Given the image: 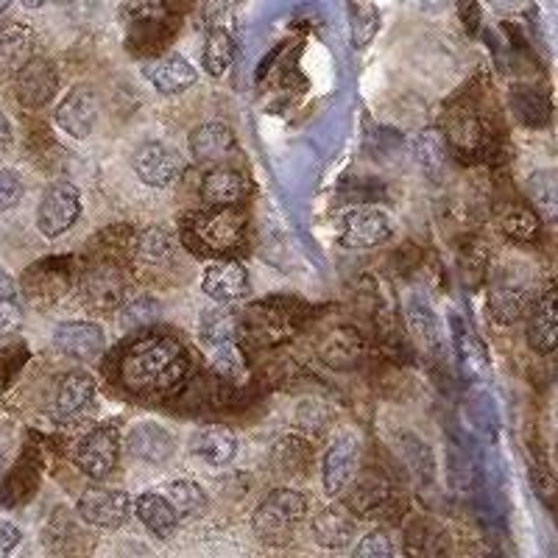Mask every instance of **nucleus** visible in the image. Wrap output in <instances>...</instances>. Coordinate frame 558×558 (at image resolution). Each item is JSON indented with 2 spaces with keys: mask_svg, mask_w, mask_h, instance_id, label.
I'll use <instances>...</instances> for the list:
<instances>
[{
  "mask_svg": "<svg viewBox=\"0 0 558 558\" xmlns=\"http://www.w3.org/2000/svg\"><path fill=\"white\" fill-rule=\"evenodd\" d=\"M191 355L179 338L143 336L123 349L118 377L140 400H168L191 380Z\"/></svg>",
  "mask_w": 558,
  "mask_h": 558,
  "instance_id": "obj_1",
  "label": "nucleus"
},
{
  "mask_svg": "<svg viewBox=\"0 0 558 558\" xmlns=\"http://www.w3.org/2000/svg\"><path fill=\"white\" fill-rule=\"evenodd\" d=\"M307 511H311V502H307L302 492H296V488H277L254 511V536L263 545L271 547L291 545L299 525L307 520Z\"/></svg>",
  "mask_w": 558,
  "mask_h": 558,
  "instance_id": "obj_2",
  "label": "nucleus"
},
{
  "mask_svg": "<svg viewBox=\"0 0 558 558\" xmlns=\"http://www.w3.org/2000/svg\"><path fill=\"white\" fill-rule=\"evenodd\" d=\"M198 341L209 366L223 380H243V361L238 352V322L227 305L207 307L198 318Z\"/></svg>",
  "mask_w": 558,
  "mask_h": 558,
  "instance_id": "obj_3",
  "label": "nucleus"
},
{
  "mask_svg": "<svg viewBox=\"0 0 558 558\" xmlns=\"http://www.w3.org/2000/svg\"><path fill=\"white\" fill-rule=\"evenodd\" d=\"M393 218L380 204H357L347 209L338 227V243L347 248H377L391 241Z\"/></svg>",
  "mask_w": 558,
  "mask_h": 558,
  "instance_id": "obj_4",
  "label": "nucleus"
},
{
  "mask_svg": "<svg viewBox=\"0 0 558 558\" xmlns=\"http://www.w3.org/2000/svg\"><path fill=\"white\" fill-rule=\"evenodd\" d=\"M82 218V193L73 182H53L37 204V229L48 241H57Z\"/></svg>",
  "mask_w": 558,
  "mask_h": 558,
  "instance_id": "obj_5",
  "label": "nucleus"
},
{
  "mask_svg": "<svg viewBox=\"0 0 558 558\" xmlns=\"http://www.w3.org/2000/svg\"><path fill=\"white\" fill-rule=\"evenodd\" d=\"M246 213L238 204H232V207H213L209 213L198 216L196 227H193V235H196V241L207 252L227 254L235 252L243 243V238H246Z\"/></svg>",
  "mask_w": 558,
  "mask_h": 558,
  "instance_id": "obj_6",
  "label": "nucleus"
},
{
  "mask_svg": "<svg viewBox=\"0 0 558 558\" xmlns=\"http://www.w3.org/2000/svg\"><path fill=\"white\" fill-rule=\"evenodd\" d=\"M98 118H101V98H98V93L89 84L70 87L62 96V101L57 104V112H53L57 126L73 140L93 137Z\"/></svg>",
  "mask_w": 558,
  "mask_h": 558,
  "instance_id": "obj_7",
  "label": "nucleus"
},
{
  "mask_svg": "<svg viewBox=\"0 0 558 558\" xmlns=\"http://www.w3.org/2000/svg\"><path fill=\"white\" fill-rule=\"evenodd\" d=\"M132 168L137 179L151 191H166L171 184H177L184 173V157L171 148L168 143H143L134 151Z\"/></svg>",
  "mask_w": 558,
  "mask_h": 558,
  "instance_id": "obj_8",
  "label": "nucleus"
},
{
  "mask_svg": "<svg viewBox=\"0 0 558 558\" xmlns=\"http://www.w3.org/2000/svg\"><path fill=\"white\" fill-rule=\"evenodd\" d=\"M73 461H76V466L87 477L104 481V477L112 475L118 461H121V436H118L114 427H96V430H89L76 445Z\"/></svg>",
  "mask_w": 558,
  "mask_h": 558,
  "instance_id": "obj_9",
  "label": "nucleus"
},
{
  "mask_svg": "<svg viewBox=\"0 0 558 558\" xmlns=\"http://www.w3.org/2000/svg\"><path fill=\"white\" fill-rule=\"evenodd\" d=\"M76 508L78 517L87 525L104 527V531H118L132 517V497L126 492H118V488L93 486L78 497Z\"/></svg>",
  "mask_w": 558,
  "mask_h": 558,
  "instance_id": "obj_10",
  "label": "nucleus"
},
{
  "mask_svg": "<svg viewBox=\"0 0 558 558\" xmlns=\"http://www.w3.org/2000/svg\"><path fill=\"white\" fill-rule=\"evenodd\" d=\"M59 73L48 57H32L14 73V96L26 109H39L57 96Z\"/></svg>",
  "mask_w": 558,
  "mask_h": 558,
  "instance_id": "obj_11",
  "label": "nucleus"
},
{
  "mask_svg": "<svg viewBox=\"0 0 558 558\" xmlns=\"http://www.w3.org/2000/svg\"><path fill=\"white\" fill-rule=\"evenodd\" d=\"M357 461H361V438L355 433H341L322 461L324 492L330 497H341L349 481L355 477Z\"/></svg>",
  "mask_w": 558,
  "mask_h": 558,
  "instance_id": "obj_12",
  "label": "nucleus"
},
{
  "mask_svg": "<svg viewBox=\"0 0 558 558\" xmlns=\"http://www.w3.org/2000/svg\"><path fill=\"white\" fill-rule=\"evenodd\" d=\"M533 302H536V293L531 291V286L511 274H500L488 288V316L497 324H514L525 318Z\"/></svg>",
  "mask_w": 558,
  "mask_h": 558,
  "instance_id": "obj_13",
  "label": "nucleus"
},
{
  "mask_svg": "<svg viewBox=\"0 0 558 558\" xmlns=\"http://www.w3.org/2000/svg\"><path fill=\"white\" fill-rule=\"evenodd\" d=\"M96 380L87 372H68L53 391L51 413L59 425H73L96 400Z\"/></svg>",
  "mask_w": 558,
  "mask_h": 558,
  "instance_id": "obj_14",
  "label": "nucleus"
},
{
  "mask_svg": "<svg viewBox=\"0 0 558 558\" xmlns=\"http://www.w3.org/2000/svg\"><path fill=\"white\" fill-rule=\"evenodd\" d=\"M343 508L349 514L357 517H375L391 502V486L386 477L375 470L355 472V477L343 488Z\"/></svg>",
  "mask_w": 558,
  "mask_h": 558,
  "instance_id": "obj_15",
  "label": "nucleus"
},
{
  "mask_svg": "<svg viewBox=\"0 0 558 558\" xmlns=\"http://www.w3.org/2000/svg\"><path fill=\"white\" fill-rule=\"evenodd\" d=\"M143 76L162 96H179L198 82V70L193 68L182 53H166V57H151L143 62Z\"/></svg>",
  "mask_w": 558,
  "mask_h": 558,
  "instance_id": "obj_16",
  "label": "nucleus"
},
{
  "mask_svg": "<svg viewBox=\"0 0 558 558\" xmlns=\"http://www.w3.org/2000/svg\"><path fill=\"white\" fill-rule=\"evenodd\" d=\"M202 291L216 305H232L241 302L248 293V271L238 260H216L209 263L202 274Z\"/></svg>",
  "mask_w": 558,
  "mask_h": 558,
  "instance_id": "obj_17",
  "label": "nucleus"
},
{
  "mask_svg": "<svg viewBox=\"0 0 558 558\" xmlns=\"http://www.w3.org/2000/svg\"><path fill=\"white\" fill-rule=\"evenodd\" d=\"M53 347L73 361H96L107 349V336L96 322H62L53 330Z\"/></svg>",
  "mask_w": 558,
  "mask_h": 558,
  "instance_id": "obj_18",
  "label": "nucleus"
},
{
  "mask_svg": "<svg viewBox=\"0 0 558 558\" xmlns=\"http://www.w3.org/2000/svg\"><path fill=\"white\" fill-rule=\"evenodd\" d=\"M363 352H366L363 336L355 327H349V324L327 332L316 349L318 361L327 368H332V372H352L363 361Z\"/></svg>",
  "mask_w": 558,
  "mask_h": 558,
  "instance_id": "obj_19",
  "label": "nucleus"
},
{
  "mask_svg": "<svg viewBox=\"0 0 558 558\" xmlns=\"http://www.w3.org/2000/svg\"><path fill=\"white\" fill-rule=\"evenodd\" d=\"M527 347L539 355H550L558 343V296L556 288H547L542 296H536L533 307L527 311L525 327Z\"/></svg>",
  "mask_w": 558,
  "mask_h": 558,
  "instance_id": "obj_20",
  "label": "nucleus"
},
{
  "mask_svg": "<svg viewBox=\"0 0 558 558\" xmlns=\"http://www.w3.org/2000/svg\"><path fill=\"white\" fill-rule=\"evenodd\" d=\"M126 450L137 461L159 466V463L171 461L173 452H177V441L168 433V427H162L159 422H137L126 436Z\"/></svg>",
  "mask_w": 558,
  "mask_h": 558,
  "instance_id": "obj_21",
  "label": "nucleus"
},
{
  "mask_svg": "<svg viewBox=\"0 0 558 558\" xmlns=\"http://www.w3.org/2000/svg\"><path fill=\"white\" fill-rule=\"evenodd\" d=\"M447 148H452L461 157H477L488 148V126L481 114L472 109H458L447 118L445 132Z\"/></svg>",
  "mask_w": 558,
  "mask_h": 558,
  "instance_id": "obj_22",
  "label": "nucleus"
},
{
  "mask_svg": "<svg viewBox=\"0 0 558 558\" xmlns=\"http://www.w3.org/2000/svg\"><path fill=\"white\" fill-rule=\"evenodd\" d=\"M187 148L196 166H218L235 148V134L221 121L202 123L187 134Z\"/></svg>",
  "mask_w": 558,
  "mask_h": 558,
  "instance_id": "obj_23",
  "label": "nucleus"
},
{
  "mask_svg": "<svg viewBox=\"0 0 558 558\" xmlns=\"http://www.w3.org/2000/svg\"><path fill=\"white\" fill-rule=\"evenodd\" d=\"M452 347H456V357L458 366H461L463 377H470V380H483L488 375V352L486 343L481 341L475 330H472L470 324L463 322L461 316H452Z\"/></svg>",
  "mask_w": 558,
  "mask_h": 558,
  "instance_id": "obj_24",
  "label": "nucleus"
},
{
  "mask_svg": "<svg viewBox=\"0 0 558 558\" xmlns=\"http://www.w3.org/2000/svg\"><path fill=\"white\" fill-rule=\"evenodd\" d=\"M84 299L98 311H114L126 299V286H123V274L118 266H93L82 279Z\"/></svg>",
  "mask_w": 558,
  "mask_h": 558,
  "instance_id": "obj_25",
  "label": "nucleus"
},
{
  "mask_svg": "<svg viewBox=\"0 0 558 558\" xmlns=\"http://www.w3.org/2000/svg\"><path fill=\"white\" fill-rule=\"evenodd\" d=\"M313 539L327 550H341L355 539V514H349L343 506H327L311 522Z\"/></svg>",
  "mask_w": 558,
  "mask_h": 558,
  "instance_id": "obj_26",
  "label": "nucleus"
},
{
  "mask_svg": "<svg viewBox=\"0 0 558 558\" xmlns=\"http://www.w3.org/2000/svg\"><path fill=\"white\" fill-rule=\"evenodd\" d=\"M238 452V438L229 427L209 425L193 433L191 438V456L198 458L207 466H227L232 463Z\"/></svg>",
  "mask_w": 558,
  "mask_h": 558,
  "instance_id": "obj_27",
  "label": "nucleus"
},
{
  "mask_svg": "<svg viewBox=\"0 0 558 558\" xmlns=\"http://www.w3.org/2000/svg\"><path fill=\"white\" fill-rule=\"evenodd\" d=\"M246 196V177L235 168L213 166L202 179V202L207 207H232Z\"/></svg>",
  "mask_w": 558,
  "mask_h": 558,
  "instance_id": "obj_28",
  "label": "nucleus"
},
{
  "mask_svg": "<svg viewBox=\"0 0 558 558\" xmlns=\"http://www.w3.org/2000/svg\"><path fill=\"white\" fill-rule=\"evenodd\" d=\"M408 558H447L450 556V536L438 522L418 517L405 531Z\"/></svg>",
  "mask_w": 558,
  "mask_h": 558,
  "instance_id": "obj_29",
  "label": "nucleus"
},
{
  "mask_svg": "<svg viewBox=\"0 0 558 558\" xmlns=\"http://www.w3.org/2000/svg\"><path fill=\"white\" fill-rule=\"evenodd\" d=\"M132 508H134V514H137V520L143 522L154 536H159V539H171L173 533H177L179 527L177 511H173L171 502L159 495V492H146V495H140Z\"/></svg>",
  "mask_w": 558,
  "mask_h": 558,
  "instance_id": "obj_30",
  "label": "nucleus"
},
{
  "mask_svg": "<svg viewBox=\"0 0 558 558\" xmlns=\"http://www.w3.org/2000/svg\"><path fill=\"white\" fill-rule=\"evenodd\" d=\"M202 64L213 78L227 76L229 68L235 64V37H232V32H229L223 23H218V26H207Z\"/></svg>",
  "mask_w": 558,
  "mask_h": 558,
  "instance_id": "obj_31",
  "label": "nucleus"
},
{
  "mask_svg": "<svg viewBox=\"0 0 558 558\" xmlns=\"http://www.w3.org/2000/svg\"><path fill=\"white\" fill-rule=\"evenodd\" d=\"M34 45H37V37L26 23L0 26V68L17 73L34 57Z\"/></svg>",
  "mask_w": 558,
  "mask_h": 558,
  "instance_id": "obj_32",
  "label": "nucleus"
},
{
  "mask_svg": "<svg viewBox=\"0 0 558 558\" xmlns=\"http://www.w3.org/2000/svg\"><path fill=\"white\" fill-rule=\"evenodd\" d=\"M405 322L408 330H411L413 341L418 347H425L427 352H438L441 349V327H438L436 313L430 311L422 296H411L405 305Z\"/></svg>",
  "mask_w": 558,
  "mask_h": 558,
  "instance_id": "obj_33",
  "label": "nucleus"
},
{
  "mask_svg": "<svg viewBox=\"0 0 558 558\" xmlns=\"http://www.w3.org/2000/svg\"><path fill=\"white\" fill-rule=\"evenodd\" d=\"M511 112L517 121L527 129H545L550 123V101L533 87H514L511 89Z\"/></svg>",
  "mask_w": 558,
  "mask_h": 558,
  "instance_id": "obj_34",
  "label": "nucleus"
},
{
  "mask_svg": "<svg viewBox=\"0 0 558 558\" xmlns=\"http://www.w3.org/2000/svg\"><path fill=\"white\" fill-rule=\"evenodd\" d=\"M159 495L171 502V508L177 511L179 520H193V517H198L204 508H207V495H204V488L198 486L196 481H187V477H179V481L166 483V488H162Z\"/></svg>",
  "mask_w": 558,
  "mask_h": 558,
  "instance_id": "obj_35",
  "label": "nucleus"
},
{
  "mask_svg": "<svg viewBox=\"0 0 558 558\" xmlns=\"http://www.w3.org/2000/svg\"><path fill=\"white\" fill-rule=\"evenodd\" d=\"M500 229L502 235L511 238L514 243H531L539 238L542 218L527 204H508L500 216Z\"/></svg>",
  "mask_w": 558,
  "mask_h": 558,
  "instance_id": "obj_36",
  "label": "nucleus"
},
{
  "mask_svg": "<svg viewBox=\"0 0 558 558\" xmlns=\"http://www.w3.org/2000/svg\"><path fill=\"white\" fill-rule=\"evenodd\" d=\"M447 154H450V148H447L445 134L438 129H427L413 140V157H416L418 166L425 168L427 177H441V171L447 168Z\"/></svg>",
  "mask_w": 558,
  "mask_h": 558,
  "instance_id": "obj_37",
  "label": "nucleus"
},
{
  "mask_svg": "<svg viewBox=\"0 0 558 558\" xmlns=\"http://www.w3.org/2000/svg\"><path fill=\"white\" fill-rule=\"evenodd\" d=\"M527 198L539 218H556L558 213V179L556 171H536L527 179Z\"/></svg>",
  "mask_w": 558,
  "mask_h": 558,
  "instance_id": "obj_38",
  "label": "nucleus"
},
{
  "mask_svg": "<svg viewBox=\"0 0 558 558\" xmlns=\"http://www.w3.org/2000/svg\"><path fill=\"white\" fill-rule=\"evenodd\" d=\"M171 254L173 235L168 229L151 227L137 238V260L146 263V266H162V263L171 260Z\"/></svg>",
  "mask_w": 558,
  "mask_h": 558,
  "instance_id": "obj_39",
  "label": "nucleus"
},
{
  "mask_svg": "<svg viewBox=\"0 0 558 558\" xmlns=\"http://www.w3.org/2000/svg\"><path fill=\"white\" fill-rule=\"evenodd\" d=\"M159 318V305L151 296H134L123 299L118 305V324L123 330H137V327H148Z\"/></svg>",
  "mask_w": 558,
  "mask_h": 558,
  "instance_id": "obj_40",
  "label": "nucleus"
},
{
  "mask_svg": "<svg viewBox=\"0 0 558 558\" xmlns=\"http://www.w3.org/2000/svg\"><path fill=\"white\" fill-rule=\"evenodd\" d=\"M23 324V299L12 279L0 274V336H12Z\"/></svg>",
  "mask_w": 558,
  "mask_h": 558,
  "instance_id": "obj_41",
  "label": "nucleus"
},
{
  "mask_svg": "<svg viewBox=\"0 0 558 558\" xmlns=\"http://www.w3.org/2000/svg\"><path fill=\"white\" fill-rule=\"evenodd\" d=\"M349 26H352V43L357 48L372 43V37L380 28V14L372 3H352V12H349Z\"/></svg>",
  "mask_w": 558,
  "mask_h": 558,
  "instance_id": "obj_42",
  "label": "nucleus"
},
{
  "mask_svg": "<svg viewBox=\"0 0 558 558\" xmlns=\"http://www.w3.org/2000/svg\"><path fill=\"white\" fill-rule=\"evenodd\" d=\"M274 456H277V466L282 472H302L307 466V458H311V450L302 438L286 436L274 447Z\"/></svg>",
  "mask_w": 558,
  "mask_h": 558,
  "instance_id": "obj_43",
  "label": "nucleus"
},
{
  "mask_svg": "<svg viewBox=\"0 0 558 558\" xmlns=\"http://www.w3.org/2000/svg\"><path fill=\"white\" fill-rule=\"evenodd\" d=\"M400 447H402V458L408 461V466H411V470L416 472L418 477L427 475V481H430V477H433V456H430V450H427V445H422L416 436L405 433V436H400Z\"/></svg>",
  "mask_w": 558,
  "mask_h": 558,
  "instance_id": "obj_44",
  "label": "nucleus"
},
{
  "mask_svg": "<svg viewBox=\"0 0 558 558\" xmlns=\"http://www.w3.org/2000/svg\"><path fill=\"white\" fill-rule=\"evenodd\" d=\"M23 196H26L23 173L14 171V168H0V216L17 207Z\"/></svg>",
  "mask_w": 558,
  "mask_h": 558,
  "instance_id": "obj_45",
  "label": "nucleus"
},
{
  "mask_svg": "<svg viewBox=\"0 0 558 558\" xmlns=\"http://www.w3.org/2000/svg\"><path fill=\"white\" fill-rule=\"evenodd\" d=\"M352 558H393V542L386 531L366 533L352 550Z\"/></svg>",
  "mask_w": 558,
  "mask_h": 558,
  "instance_id": "obj_46",
  "label": "nucleus"
},
{
  "mask_svg": "<svg viewBox=\"0 0 558 558\" xmlns=\"http://www.w3.org/2000/svg\"><path fill=\"white\" fill-rule=\"evenodd\" d=\"M20 527L14 522H0V558H9L20 545Z\"/></svg>",
  "mask_w": 558,
  "mask_h": 558,
  "instance_id": "obj_47",
  "label": "nucleus"
},
{
  "mask_svg": "<svg viewBox=\"0 0 558 558\" xmlns=\"http://www.w3.org/2000/svg\"><path fill=\"white\" fill-rule=\"evenodd\" d=\"M458 14H461V23L466 26V32L475 34L477 26H481V7L477 0H456Z\"/></svg>",
  "mask_w": 558,
  "mask_h": 558,
  "instance_id": "obj_48",
  "label": "nucleus"
},
{
  "mask_svg": "<svg viewBox=\"0 0 558 558\" xmlns=\"http://www.w3.org/2000/svg\"><path fill=\"white\" fill-rule=\"evenodd\" d=\"M14 146V129H12V121H9L7 114L0 112V157L3 154L12 151Z\"/></svg>",
  "mask_w": 558,
  "mask_h": 558,
  "instance_id": "obj_49",
  "label": "nucleus"
},
{
  "mask_svg": "<svg viewBox=\"0 0 558 558\" xmlns=\"http://www.w3.org/2000/svg\"><path fill=\"white\" fill-rule=\"evenodd\" d=\"M9 461H12V436L7 430H0V477L9 470Z\"/></svg>",
  "mask_w": 558,
  "mask_h": 558,
  "instance_id": "obj_50",
  "label": "nucleus"
},
{
  "mask_svg": "<svg viewBox=\"0 0 558 558\" xmlns=\"http://www.w3.org/2000/svg\"><path fill=\"white\" fill-rule=\"evenodd\" d=\"M12 3H14V0H0V17L9 12V7H12Z\"/></svg>",
  "mask_w": 558,
  "mask_h": 558,
  "instance_id": "obj_51",
  "label": "nucleus"
},
{
  "mask_svg": "<svg viewBox=\"0 0 558 558\" xmlns=\"http://www.w3.org/2000/svg\"><path fill=\"white\" fill-rule=\"evenodd\" d=\"M51 3H62L64 7V3H76V0H51Z\"/></svg>",
  "mask_w": 558,
  "mask_h": 558,
  "instance_id": "obj_52",
  "label": "nucleus"
}]
</instances>
